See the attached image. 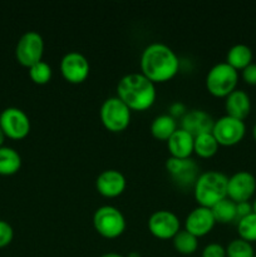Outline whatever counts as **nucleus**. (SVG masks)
Masks as SVG:
<instances>
[{"label":"nucleus","instance_id":"nucleus-36","mask_svg":"<svg viewBox=\"0 0 256 257\" xmlns=\"http://www.w3.org/2000/svg\"><path fill=\"white\" fill-rule=\"evenodd\" d=\"M252 212L256 215V198L253 200V202H252Z\"/></svg>","mask_w":256,"mask_h":257},{"label":"nucleus","instance_id":"nucleus-22","mask_svg":"<svg viewBox=\"0 0 256 257\" xmlns=\"http://www.w3.org/2000/svg\"><path fill=\"white\" fill-rule=\"evenodd\" d=\"M218 142L213 137L212 132L202 133L195 137L193 142V152L202 158H210L216 155L218 151Z\"/></svg>","mask_w":256,"mask_h":257},{"label":"nucleus","instance_id":"nucleus-20","mask_svg":"<svg viewBox=\"0 0 256 257\" xmlns=\"http://www.w3.org/2000/svg\"><path fill=\"white\" fill-rule=\"evenodd\" d=\"M176 130H177V119L171 117L168 113L157 115L151 123V133L153 137L161 141H167Z\"/></svg>","mask_w":256,"mask_h":257},{"label":"nucleus","instance_id":"nucleus-1","mask_svg":"<svg viewBox=\"0 0 256 257\" xmlns=\"http://www.w3.org/2000/svg\"><path fill=\"white\" fill-rule=\"evenodd\" d=\"M141 73L153 83L172 79L180 69V59L175 50L165 43H151L141 54Z\"/></svg>","mask_w":256,"mask_h":257},{"label":"nucleus","instance_id":"nucleus-25","mask_svg":"<svg viewBox=\"0 0 256 257\" xmlns=\"http://www.w3.org/2000/svg\"><path fill=\"white\" fill-rule=\"evenodd\" d=\"M226 257H255L252 243L237 237L233 238L226 246Z\"/></svg>","mask_w":256,"mask_h":257},{"label":"nucleus","instance_id":"nucleus-8","mask_svg":"<svg viewBox=\"0 0 256 257\" xmlns=\"http://www.w3.org/2000/svg\"><path fill=\"white\" fill-rule=\"evenodd\" d=\"M212 135L220 146H235L242 141L246 133L245 122L231 115H222L215 119L212 127Z\"/></svg>","mask_w":256,"mask_h":257},{"label":"nucleus","instance_id":"nucleus-28","mask_svg":"<svg viewBox=\"0 0 256 257\" xmlns=\"http://www.w3.org/2000/svg\"><path fill=\"white\" fill-rule=\"evenodd\" d=\"M14 238V230L12 225L4 220H0V248L7 247Z\"/></svg>","mask_w":256,"mask_h":257},{"label":"nucleus","instance_id":"nucleus-14","mask_svg":"<svg viewBox=\"0 0 256 257\" xmlns=\"http://www.w3.org/2000/svg\"><path fill=\"white\" fill-rule=\"evenodd\" d=\"M216 220L213 217L212 210L205 206H197L190 211L185 220V230L195 235L196 237H201L210 232L215 226Z\"/></svg>","mask_w":256,"mask_h":257},{"label":"nucleus","instance_id":"nucleus-37","mask_svg":"<svg viewBox=\"0 0 256 257\" xmlns=\"http://www.w3.org/2000/svg\"><path fill=\"white\" fill-rule=\"evenodd\" d=\"M252 136H253V138H255V141H256V123H255V125H253V128H252Z\"/></svg>","mask_w":256,"mask_h":257},{"label":"nucleus","instance_id":"nucleus-35","mask_svg":"<svg viewBox=\"0 0 256 257\" xmlns=\"http://www.w3.org/2000/svg\"><path fill=\"white\" fill-rule=\"evenodd\" d=\"M125 257H141V255L137 252V251H131V252Z\"/></svg>","mask_w":256,"mask_h":257},{"label":"nucleus","instance_id":"nucleus-6","mask_svg":"<svg viewBox=\"0 0 256 257\" xmlns=\"http://www.w3.org/2000/svg\"><path fill=\"white\" fill-rule=\"evenodd\" d=\"M131 112L124 102L115 97L104 99L99 109V117L103 125L110 132H122L130 125Z\"/></svg>","mask_w":256,"mask_h":257},{"label":"nucleus","instance_id":"nucleus-17","mask_svg":"<svg viewBox=\"0 0 256 257\" xmlns=\"http://www.w3.org/2000/svg\"><path fill=\"white\" fill-rule=\"evenodd\" d=\"M225 109L227 115L243 120L251 112L250 95L236 88L225 98Z\"/></svg>","mask_w":256,"mask_h":257},{"label":"nucleus","instance_id":"nucleus-10","mask_svg":"<svg viewBox=\"0 0 256 257\" xmlns=\"http://www.w3.org/2000/svg\"><path fill=\"white\" fill-rule=\"evenodd\" d=\"M166 170L176 185L181 188L193 187L200 176V167L192 158L168 157L166 161Z\"/></svg>","mask_w":256,"mask_h":257},{"label":"nucleus","instance_id":"nucleus-13","mask_svg":"<svg viewBox=\"0 0 256 257\" xmlns=\"http://www.w3.org/2000/svg\"><path fill=\"white\" fill-rule=\"evenodd\" d=\"M256 192V178L248 171H238L228 177L227 197L235 203L250 201Z\"/></svg>","mask_w":256,"mask_h":257},{"label":"nucleus","instance_id":"nucleus-24","mask_svg":"<svg viewBox=\"0 0 256 257\" xmlns=\"http://www.w3.org/2000/svg\"><path fill=\"white\" fill-rule=\"evenodd\" d=\"M211 210H212L216 222L228 223L232 222V221H237V216H236V203L233 201H231L228 197L223 198L220 202L216 203L215 206L211 207Z\"/></svg>","mask_w":256,"mask_h":257},{"label":"nucleus","instance_id":"nucleus-29","mask_svg":"<svg viewBox=\"0 0 256 257\" xmlns=\"http://www.w3.org/2000/svg\"><path fill=\"white\" fill-rule=\"evenodd\" d=\"M201 257H226V248L217 242L207 243L203 247Z\"/></svg>","mask_w":256,"mask_h":257},{"label":"nucleus","instance_id":"nucleus-11","mask_svg":"<svg viewBox=\"0 0 256 257\" xmlns=\"http://www.w3.org/2000/svg\"><path fill=\"white\" fill-rule=\"evenodd\" d=\"M89 62L87 57L77 50L65 53L60 59V72L64 77L65 80L69 83H78L84 82L89 75Z\"/></svg>","mask_w":256,"mask_h":257},{"label":"nucleus","instance_id":"nucleus-16","mask_svg":"<svg viewBox=\"0 0 256 257\" xmlns=\"http://www.w3.org/2000/svg\"><path fill=\"white\" fill-rule=\"evenodd\" d=\"M215 119L210 113L203 109H190L180 119V128L185 130L193 137L212 131Z\"/></svg>","mask_w":256,"mask_h":257},{"label":"nucleus","instance_id":"nucleus-15","mask_svg":"<svg viewBox=\"0 0 256 257\" xmlns=\"http://www.w3.org/2000/svg\"><path fill=\"white\" fill-rule=\"evenodd\" d=\"M127 186L124 175L118 170H104L97 176L95 187L104 197H117L122 195Z\"/></svg>","mask_w":256,"mask_h":257},{"label":"nucleus","instance_id":"nucleus-38","mask_svg":"<svg viewBox=\"0 0 256 257\" xmlns=\"http://www.w3.org/2000/svg\"><path fill=\"white\" fill-rule=\"evenodd\" d=\"M255 257H256V253H255Z\"/></svg>","mask_w":256,"mask_h":257},{"label":"nucleus","instance_id":"nucleus-9","mask_svg":"<svg viewBox=\"0 0 256 257\" xmlns=\"http://www.w3.org/2000/svg\"><path fill=\"white\" fill-rule=\"evenodd\" d=\"M0 128L5 137L23 140L30 132V119L20 108L8 107L0 113Z\"/></svg>","mask_w":256,"mask_h":257},{"label":"nucleus","instance_id":"nucleus-33","mask_svg":"<svg viewBox=\"0 0 256 257\" xmlns=\"http://www.w3.org/2000/svg\"><path fill=\"white\" fill-rule=\"evenodd\" d=\"M99 257H125L122 253H118V252H105L103 255H100Z\"/></svg>","mask_w":256,"mask_h":257},{"label":"nucleus","instance_id":"nucleus-12","mask_svg":"<svg viewBox=\"0 0 256 257\" xmlns=\"http://www.w3.org/2000/svg\"><path fill=\"white\" fill-rule=\"evenodd\" d=\"M148 230L153 236L161 240L173 238L176 233L181 230L180 218L173 211H155L148 218Z\"/></svg>","mask_w":256,"mask_h":257},{"label":"nucleus","instance_id":"nucleus-19","mask_svg":"<svg viewBox=\"0 0 256 257\" xmlns=\"http://www.w3.org/2000/svg\"><path fill=\"white\" fill-rule=\"evenodd\" d=\"M253 53L248 45L238 43V44L232 45L230 49L227 50L226 54V63L230 64L233 69L242 70L245 69L247 65L252 63Z\"/></svg>","mask_w":256,"mask_h":257},{"label":"nucleus","instance_id":"nucleus-34","mask_svg":"<svg viewBox=\"0 0 256 257\" xmlns=\"http://www.w3.org/2000/svg\"><path fill=\"white\" fill-rule=\"evenodd\" d=\"M4 141H5V135L3 133L2 128H0V147H3V146H4Z\"/></svg>","mask_w":256,"mask_h":257},{"label":"nucleus","instance_id":"nucleus-5","mask_svg":"<svg viewBox=\"0 0 256 257\" xmlns=\"http://www.w3.org/2000/svg\"><path fill=\"white\" fill-rule=\"evenodd\" d=\"M93 226L103 237L115 238L124 232L127 222L119 208L104 205L98 207L93 213Z\"/></svg>","mask_w":256,"mask_h":257},{"label":"nucleus","instance_id":"nucleus-27","mask_svg":"<svg viewBox=\"0 0 256 257\" xmlns=\"http://www.w3.org/2000/svg\"><path fill=\"white\" fill-rule=\"evenodd\" d=\"M28 69H29L28 73H29L30 79L34 83H37V84H47L53 75L52 67L47 62H44V60L35 63L34 65H32Z\"/></svg>","mask_w":256,"mask_h":257},{"label":"nucleus","instance_id":"nucleus-32","mask_svg":"<svg viewBox=\"0 0 256 257\" xmlns=\"http://www.w3.org/2000/svg\"><path fill=\"white\" fill-rule=\"evenodd\" d=\"M250 213H252V203H250L248 201L236 203V216H237V220L250 215Z\"/></svg>","mask_w":256,"mask_h":257},{"label":"nucleus","instance_id":"nucleus-23","mask_svg":"<svg viewBox=\"0 0 256 257\" xmlns=\"http://www.w3.org/2000/svg\"><path fill=\"white\" fill-rule=\"evenodd\" d=\"M173 247L182 255H192L198 247V237L186 230H180L172 238Z\"/></svg>","mask_w":256,"mask_h":257},{"label":"nucleus","instance_id":"nucleus-3","mask_svg":"<svg viewBox=\"0 0 256 257\" xmlns=\"http://www.w3.org/2000/svg\"><path fill=\"white\" fill-rule=\"evenodd\" d=\"M228 177L220 171L201 172L193 185V195L198 206L212 207L227 197Z\"/></svg>","mask_w":256,"mask_h":257},{"label":"nucleus","instance_id":"nucleus-31","mask_svg":"<svg viewBox=\"0 0 256 257\" xmlns=\"http://www.w3.org/2000/svg\"><path fill=\"white\" fill-rule=\"evenodd\" d=\"M242 79L245 80L247 84L256 85V64L251 63L250 65L242 69Z\"/></svg>","mask_w":256,"mask_h":257},{"label":"nucleus","instance_id":"nucleus-26","mask_svg":"<svg viewBox=\"0 0 256 257\" xmlns=\"http://www.w3.org/2000/svg\"><path fill=\"white\" fill-rule=\"evenodd\" d=\"M238 237L247 242H256V215L250 213L245 217L237 220Z\"/></svg>","mask_w":256,"mask_h":257},{"label":"nucleus","instance_id":"nucleus-18","mask_svg":"<svg viewBox=\"0 0 256 257\" xmlns=\"http://www.w3.org/2000/svg\"><path fill=\"white\" fill-rule=\"evenodd\" d=\"M195 137L186 132L182 128H177L172 136L167 140V147L171 157L190 158L193 153Z\"/></svg>","mask_w":256,"mask_h":257},{"label":"nucleus","instance_id":"nucleus-4","mask_svg":"<svg viewBox=\"0 0 256 257\" xmlns=\"http://www.w3.org/2000/svg\"><path fill=\"white\" fill-rule=\"evenodd\" d=\"M238 83V72L226 62L213 65L206 75V88L215 97L226 98L236 89Z\"/></svg>","mask_w":256,"mask_h":257},{"label":"nucleus","instance_id":"nucleus-7","mask_svg":"<svg viewBox=\"0 0 256 257\" xmlns=\"http://www.w3.org/2000/svg\"><path fill=\"white\" fill-rule=\"evenodd\" d=\"M44 53V39L35 30L25 32L19 38L15 48L17 60L24 67L30 68L35 63L40 62Z\"/></svg>","mask_w":256,"mask_h":257},{"label":"nucleus","instance_id":"nucleus-21","mask_svg":"<svg viewBox=\"0 0 256 257\" xmlns=\"http://www.w3.org/2000/svg\"><path fill=\"white\" fill-rule=\"evenodd\" d=\"M22 167V157L14 148L3 146L0 147V175H15Z\"/></svg>","mask_w":256,"mask_h":257},{"label":"nucleus","instance_id":"nucleus-2","mask_svg":"<svg viewBox=\"0 0 256 257\" xmlns=\"http://www.w3.org/2000/svg\"><path fill=\"white\" fill-rule=\"evenodd\" d=\"M117 97L131 110H146L157 98L156 84L143 73L132 72L124 74L117 84Z\"/></svg>","mask_w":256,"mask_h":257},{"label":"nucleus","instance_id":"nucleus-30","mask_svg":"<svg viewBox=\"0 0 256 257\" xmlns=\"http://www.w3.org/2000/svg\"><path fill=\"white\" fill-rule=\"evenodd\" d=\"M186 112H187V108L182 102H175L168 107V114L175 118V119H177V118L181 119L186 114Z\"/></svg>","mask_w":256,"mask_h":257}]
</instances>
